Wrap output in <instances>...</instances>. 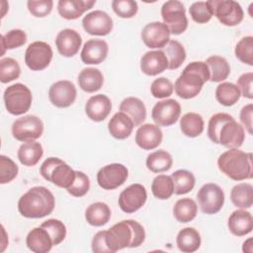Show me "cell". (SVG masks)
<instances>
[{"mask_svg":"<svg viewBox=\"0 0 253 253\" xmlns=\"http://www.w3.org/2000/svg\"><path fill=\"white\" fill-rule=\"evenodd\" d=\"M207 132L212 142L227 148L240 147L245 138L244 127L226 113H217L211 116Z\"/></svg>","mask_w":253,"mask_h":253,"instance_id":"obj_1","label":"cell"},{"mask_svg":"<svg viewBox=\"0 0 253 253\" xmlns=\"http://www.w3.org/2000/svg\"><path fill=\"white\" fill-rule=\"evenodd\" d=\"M145 231L143 226L132 219L122 220L106 230V242L111 253L126 247L134 248L143 243Z\"/></svg>","mask_w":253,"mask_h":253,"instance_id":"obj_2","label":"cell"},{"mask_svg":"<svg viewBox=\"0 0 253 253\" xmlns=\"http://www.w3.org/2000/svg\"><path fill=\"white\" fill-rule=\"evenodd\" d=\"M55 200L52 193L42 186L31 188L18 202V211L27 218H42L50 214Z\"/></svg>","mask_w":253,"mask_h":253,"instance_id":"obj_3","label":"cell"},{"mask_svg":"<svg viewBox=\"0 0 253 253\" xmlns=\"http://www.w3.org/2000/svg\"><path fill=\"white\" fill-rule=\"evenodd\" d=\"M209 80L210 70L206 62L193 61L176 79L174 90L180 98L192 99L201 92L204 84Z\"/></svg>","mask_w":253,"mask_h":253,"instance_id":"obj_4","label":"cell"},{"mask_svg":"<svg viewBox=\"0 0 253 253\" xmlns=\"http://www.w3.org/2000/svg\"><path fill=\"white\" fill-rule=\"evenodd\" d=\"M219 170L234 181H242L253 177L252 153L238 148H229L217 159Z\"/></svg>","mask_w":253,"mask_h":253,"instance_id":"obj_5","label":"cell"},{"mask_svg":"<svg viewBox=\"0 0 253 253\" xmlns=\"http://www.w3.org/2000/svg\"><path fill=\"white\" fill-rule=\"evenodd\" d=\"M40 173L46 181L59 188L68 189L75 180V171L63 160L57 157H48L40 168Z\"/></svg>","mask_w":253,"mask_h":253,"instance_id":"obj_6","label":"cell"},{"mask_svg":"<svg viewBox=\"0 0 253 253\" xmlns=\"http://www.w3.org/2000/svg\"><path fill=\"white\" fill-rule=\"evenodd\" d=\"M3 99L8 113L20 116L27 113L31 108L33 96L31 90L26 85L16 83L5 89Z\"/></svg>","mask_w":253,"mask_h":253,"instance_id":"obj_7","label":"cell"},{"mask_svg":"<svg viewBox=\"0 0 253 253\" xmlns=\"http://www.w3.org/2000/svg\"><path fill=\"white\" fill-rule=\"evenodd\" d=\"M212 16L224 26L232 27L240 24L244 12L239 3L233 0H209L207 1Z\"/></svg>","mask_w":253,"mask_h":253,"instance_id":"obj_8","label":"cell"},{"mask_svg":"<svg viewBox=\"0 0 253 253\" xmlns=\"http://www.w3.org/2000/svg\"><path fill=\"white\" fill-rule=\"evenodd\" d=\"M161 17L170 34L180 35L188 28L186 9L182 2L177 0L166 1L161 7Z\"/></svg>","mask_w":253,"mask_h":253,"instance_id":"obj_9","label":"cell"},{"mask_svg":"<svg viewBox=\"0 0 253 253\" xmlns=\"http://www.w3.org/2000/svg\"><path fill=\"white\" fill-rule=\"evenodd\" d=\"M43 131V124L40 118L28 115L16 120L12 125V134L19 141H33L40 138Z\"/></svg>","mask_w":253,"mask_h":253,"instance_id":"obj_10","label":"cell"},{"mask_svg":"<svg viewBox=\"0 0 253 253\" xmlns=\"http://www.w3.org/2000/svg\"><path fill=\"white\" fill-rule=\"evenodd\" d=\"M197 199L204 213L214 214L223 207L224 193L218 185L208 183L199 190Z\"/></svg>","mask_w":253,"mask_h":253,"instance_id":"obj_11","label":"cell"},{"mask_svg":"<svg viewBox=\"0 0 253 253\" xmlns=\"http://www.w3.org/2000/svg\"><path fill=\"white\" fill-rule=\"evenodd\" d=\"M51 59V46L44 42L37 41L30 43L25 52V63L34 71H40L46 68Z\"/></svg>","mask_w":253,"mask_h":253,"instance_id":"obj_12","label":"cell"},{"mask_svg":"<svg viewBox=\"0 0 253 253\" xmlns=\"http://www.w3.org/2000/svg\"><path fill=\"white\" fill-rule=\"evenodd\" d=\"M128 171L121 163H112L102 167L97 173L98 185L104 190H115L127 179Z\"/></svg>","mask_w":253,"mask_h":253,"instance_id":"obj_13","label":"cell"},{"mask_svg":"<svg viewBox=\"0 0 253 253\" xmlns=\"http://www.w3.org/2000/svg\"><path fill=\"white\" fill-rule=\"evenodd\" d=\"M147 193L141 184H132L126 187L118 200L120 209L126 213H132L138 211L145 204Z\"/></svg>","mask_w":253,"mask_h":253,"instance_id":"obj_14","label":"cell"},{"mask_svg":"<svg viewBox=\"0 0 253 253\" xmlns=\"http://www.w3.org/2000/svg\"><path fill=\"white\" fill-rule=\"evenodd\" d=\"M181 114V106L174 99L159 101L154 105L151 117L157 126H169L174 125Z\"/></svg>","mask_w":253,"mask_h":253,"instance_id":"obj_15","label":"cell"},{"mask_svg":"<svg viewBox=\"0 0 253 253\" xmlns=\"http://www.w3.org/2000/svg\"><path fill=\"white\" fill-rule=\"evenodd\" d=\"M141 40L149 48H164L170 41V31L162 22H151L142 29Z\"/></svg>","mask_w":253,"mask_h":253,"instance_id":"obj_16","label":"cell"},{"mask_svg":"<svg viewBox=\"0 0 253 253\" xmlns=\"http://www.w3.org/2000/svg\"><path fill=\"white\" fill-rule=\"evenodd\" d=\"M77 91L75 85L68 80H60L53 83L48 90L50 103L57 108H67L76 99Z\"/></svg>","mask_w":253,"mask_h":253,"instance_id":"obj_17","label":"cell"},{"mask_svg":"<svg viewBox=\"0 0 253 253\" xmlns=\"http://www.w3.org/2000/svg\"><path fill=\"white\" fill-rule=\"evenodd\" d=\"M85 32L92 36H107L113 30V20L108 13L95 10L88 13L82 20Z\"/></svg>","mask_w":253,"mask_h":253,"instance_id":"obj_18","label":"cell"},{"mask_svg":"<svg viewBox=\"0 0 253 253\" xmlns=\"http://www.w3.org/2000/svg\"><path fill=\"white\" fill-rule=\"evenodd\" d=\"M82 43L81 36L72 29L60 31L55 38V45L58 52L65 57H72L78 51Z\"/></svg>","mask_w":253,"mask_h":253,"instance_id":"obj_19","label":"cell"},{"mask_svg":"<svg viewBox=\"0 0 253 253\" xmlns=\"http://www.w3.org/2000/svg\"><path fill=\"white\" fill-rule=\"evenodd\" d=\"M108 51L109 46L104 40L91 39L82 47L81 60L85 64H100L106 59Z\"/></svg>","mask_w":253,"mask_h":253,"instance_id":"obj_20","label":"cell"},{"mask_svg":"<svg viewBox=\"0 0 253 253\" xmlns=\"http://www.w3.org/2000/svg\"><path fill=\"white\" fill-rule=\"evenodd\" d=\"M162 138L163 132L161 128L153 124H144L135 132V142L144 150L156 148L161 143Z\"/></svg>","mask_w":253,"mask_h":253,"instance_id":"obj_21","label":"cell"},{"mask_svg":"<svg viewBox=\"0 0 253 253\" xmlns=\"http://www.w3.org/2000/svg\"><path fill=\"white\" fill-rule=\"evenodd\" d=\"M168 68V60L163 50H149L140 59L141 71L149 76H155Z\"/></svg>","mask_w":253,"mask_h":253,"instance_id":"obj_22","label":"cell"},{"mask_svg":"<svg viewBox=\"0 0 253 253\" xmlns=\"http://www.w3.org/2000/svg\"><path fill=\"white\" fill-rule=\"evenodd\" d=\"M112 110V103L109 97L104 94H98L88 99L85 105V113L93 122L104 121Z\"/></svg>","mask_w":253,"mask_h":253,"instance_id":"obj_23","label":"cell"},{"mask_svg":"<svg viewBox=\"0 0 253 253\" xmlns=\"http://www.w3.org/2000/svg\"><path fill=\"white\" fill-rule=\"evenodd\" d=\"M96 0H59L57 3L58 14L66 20H75L90 10Z\"/></svg>","mask_w":253,"mask_h":253,"instance_id":"obj_24","label":"cell"},{"mask_svg":"<svg viewBox=\"0 0 253 253\" xmlns=\"http://www.w3.org/2000/svg\"><path fill=\"white\" fill-rule=\"evenodd\" d=\"M229 231L236 236H243L250 233L253 229L252 214L245 210L234 211L227 222Z\"/></svg>","mask_w":253,"mask_h":253,"instance_id":"obj_25","label":"cell"},{"mask_svg":"<svg viewBox=\"0 0 253 253\" xmlns=\"http://www.w3.org/2000/svg\"><path fill=\"white\" fill-rule=\"evenodd\" d=\"M26 244L28 248L35 253H46L50 251L53 246L50 235L42 226L35 227L28 233Z\"/></svg>","mask_w":253,"mask_h":253,"instance_id":"obj_26","label":"cell"},{"mask_svg":"<svg viewBox=\"0 0 253 253\" xmlns=\"http://www.w3.org/2000/svg\"><path fill=\"white\" fill-rule=\"evenodd\" d=\"M134 124L132 120L125 113H116L108 124L110 134L117 139H125L128 137L133 129Z\"/></svg>","mask_w":253,"mask_h":253,"instance_id":"obj_27","label":"cell"},{"mask_svg":"<svg viewBox=\"0 0 253 253\" xmlns=\"http://www.w3.org/2000/svg\"><path fill=\"white\" fill-rule=\"evenodd\" d=\"M79 87L87 92L93 93L101 89L104 83V77L102 72L98 68L87 67L80 71L78 75Z\"/></svg>","mask_w":253,"mask_h":253,"instance_id":"obj_28","label":"cell"},{"mask_svg":"<svg viewBox=\"0 0 253 253\" xmlns=\"http://www.w3.org/2000/svg\"><path fill=\"white\" fill-rule=\"evenodd\" d=\"M120 112L126 114L132 120L134 126H139L146 119V108L143 102L135 97L124 99L120 105Z\"/></svg>","mask_w":253,"mask_h":253,"instance_id":"obj_29","label":"cell"},{"mask_svg":"<svg viewBox=\"0 0 253 253\" xmlns=\"http://www.w3.org/2000/svg\"><path fill=\"white\" fill-rule=\"evenodd\" d=\"M176 243L179 250L184 253L195 252L201 246L200 233L194 227H185L178 232Z\"/></svg>","mask_w":253,"mask_h":253,"instance_id":"obj_30","label":"cell"},{"mask_svg":"<svg viewBox=\"0 0 253 253\" xmlns=\"http://www.w3.org/2000/svg\"><path fill=\"white\" fill-rule=\"evenodd\" d=\"M43 154L42 146L35 140L24 142L18 149V159L25 166H35Z\"/></svg>","mask_w":253,"mask_h":253,"instance_id":"obj_31","label":"cell"},{"mask_svg":"<svg viewBox=\"0 0 253 253\" xmlns=\"http://www.w3.org/2000/svg\"><path fill=\"white\" fill-rule=\"evenodd\" d=\"M85 218L93 226H103L111 218V210L105 203H93L86 209Z\"/></svg>","mask_w":253,"mask_h":253,"instance_id":"obj_32","label":"cell"},{"mask_svg":"<svg viewBox=\"0 0 253 253\" xmlns=\"http://www.w3.org/2000/svg\"><path fill=\"white\" fill-rule=\"evenodd\" d=\"M210 70V80L211 82H221L230 73V66L227 60L219 55H211L206 60Z\"/></svg>","mask_w":253,"mask_h":253,"instance_id":"obj_33","label":"cell"},{"mask_svg":"<svg viewBox=\"0 0 253 253\" xmlns=\"http://www.w3.org/2000/svg\"><path fill=\"white\" fill-rule=\"evenodd\" d=\"M230 200L236 208L249 209L253 205V187L249 183L235 185L230 192Z\"/></svg>","mask_w":253,"mask_h":253,"instance_id":"obj_34","label":"cell"},{"mask_svg":"<svg viewBox=\"0 0 253 253\" xmlns=\"http://www.w3.org/2000/svg\"><path fill=\"white\" fill-rule=\"evenodd\" d=\"M198 212V206L196 202L190 198H183L178 200L173 208L174 217L182 223L192 221Z\"/></svg>","mask_w":253,"mask_h":253,"instance_id":"obj_35","label":"cell"},{"mask_svg":"<svg viewBox=\"0 0 253 253\" xmlns=\"http://www.w3.org/2000/svg\"><path fill=\"white\" fill-rule=\"evenodd\" d=\"M204 120L197 113H187L180 120L182 132L189 137H197L204 131Z\"/></svg>","mask_w":253,"mask_h":253,"instance_id":"obj_36","label":"cell"},{"mask_svg":"<svg viewBox=\"0 0 253 253\" xmlns=\"http://www.w3.org/2000/svg\"><path fill=\"white\" fill-rule=\"evenodd\" d=\"M172 156L163 149L151 152L146 158V166L153 173L168 171L172 167Z\"/></svg>","mask_w":253,"mask_h":253,"instance_id":"obj_37","label":"cell"},{"mask_svg":"<svg viewBox=\"0 0 253 253\" xmlns=\"http://www.w3.org/2000/svg\"><path fill=\"white\" fill-rule=\"evenodd\" d=\"M171 178L174 184V194L176 195H185L195 187V176L188 170L179 169L172 173Z\"/></svg>","mask_w":253,"mask_h":253,"instance_id":"obj_38","label":"cell"},{"mask_svg":"<svg viewBox=\"0 0 253 253\" xmlns=\"http://www.w3.org/2000/svg\"><path fill=\"white\" fill-rule=\"evenodd\" d=\"M163 52L168 60V69H177L186 59V51L184 46L175 40H170L165 45Z\"/></svg>","mask_w":253,"mask_h":253,"instance_id":"obj_39","label":"cell"},{"mask_svg":"<svg viewBox=\"0 0 253 253\" xmlns=\"http://www.w3.org/2000/svg\"><path fill=\"white\" fill-rule=\"evenodd\" d=\"M240 96L241 94L238 87L231 82H223L215 89V98L217 102L226 107L234 105L239 100Z\"/></svg>","mask_w":253,"mask_h":253,"instance_id":"obj_40","label":"cell"},{"mask_svg":"<svg viewBox=\"0 0 253 253\" xmlns=\"http://www.w3.org/2000/svg\"><path fill=\"white\" fill-rule=\"evenodd\" d=\"M151 192L153 196L159 200L169 199L174 193V184L171 176H156L151 184Z\"/></svg>","mask_w":253,"mask_h":253,"instance_id":"obj_41","label":"cell"},{"mask_svg":"<svg viewBox=\"0 0 253 253\" xmlns=\"http://www.w3.org/2000/svg\"><path fill=\"white\" fill-rule=\"evenodd\" d=\"M27 42V35L23 30L14 29L1 36L2 55L6 49H14L24 45Z\"/></svg>","mask_w":253,"mask_h":253,"instance_id":"obj_42","label":"cell"},{"mask_svg":"<svg viewBox=\"0 0 253 253\" xmlns=\"http://www.w3.org/2000/svg\"><path fill=\"white\" fill-rule=\"evenodd\" d=\"M20 73V65L14 58L4 57L0 60V81L2 83H8L19 78Z\"/></svg>","mask_w":253,"mask_h":253,"instance_id":"obj_43","label":"cell"},{"mask_svg":"<svg viewBox=\"0 0 253 253\" xmlns=\"http://www.w3.org/2000/svg\"><path fill=\"white\" fill-rule=\"evenodd\" d=\"M235 56L243 63L253 65V37L242 38L235 45Z\"/></svg>","mask_w":253,"mask_h":253,"instance_id":"obj_44","label":"cell"},{"mask_svg":"<svg viewBox=\"0 0 253 253\" xmlns=\"http://www.w3.org/2000/svg\"><path fill=\"white\" fill-rule=\"evenodd\" d=\"M41 226L48 232L52 239L53 245L60 244L66 236V227L64 223L59 219L49 218L42 222Z\"/></svg>","mask_w":253,"mask_h":253,"instance_id":"obj_45","label":"cell"},{"mask_svg":"<svg viewBox=\"0 0 253 253\" xmlns=\"http://www.w3.org/2000/svg\"><path fill=\"white\" fill-rule=\"evenodd\" d=\"M189 13H190L192 20L198 24H206L212 17L211 11L207 1L206 2H204V1L194 2L189 8Z\"/></svg>","mask_w":253,"mask_h":253,"instance_id":"obj_46","label":"cell"},{"mask_svg":"<svg viewBox=\"0 0 253 253\" xmlns=\"http://www.w3.org/2000/svg\"><path fill=\"white\" fill-rule=\"evenodd\" d=\"M17 164L5 155L0 156V183L7 184L13 181L18 175Z\"/></svg>","mask_w":253,"mask_h":253,"instance_id":"obj_47","label":"cell"},{"mask_svg":"<svg viewBox=\"0 0 253 253\" xmlns=\"http://www.w3.org/2000/svg\"><path fill=\"white\" fill-rule=\"evenodd\" d=\"M112 8L119 17L124 19L132 18L138 10L137 3L133 0H114Z\"/></svg>","mask_w":253,"mask_h":253,"instance_id":"obj_48","label":"cell"},{"mask_svg":"<svg viewBox=\"0 0 253 253\" xmlns=\"http://www.w3.org/2000/svg\"><path fill=\"white\" fill-rule=\"evenodd\" d=\"M75 174L76 176L73 184L66 190L71 196L80 198L88 193L90 189V180L88 176L81 171H75Z\"/></svg>","mask_w":253,"mask_h":253,"instance_id":"obj_49","label":"cell"},{"mask_svg":"<svg viewBox=\"0 0 253 253\" xmlns=\"http://www.w3.org/2000/svg\"><path fill=\"white\" fill-rule=\"evenodd\" d=\"M174 86L172 82L166 77H159L155 79L150 87L151 94L154 98L163 99L172 95Z\"/></svg>","mask_w":253,"mask_h":253,"instance_id":"obj_50","label":"cell"},{"mask_svg":"<svg viewBox=\"0 0 253 253\" xmlns=\"http://www.w3.org/2000/svg\"><path fill=\"white\" fill-rule=\"evenodd\" d=\"M27 6L29 12L33 16L42 18L47 16L51 12L53 2L51 0H29L27 2Z\"/></svg>","mask_w":253,"mask_h":253,"instance_id":"obj_51","label":"cell"},{"mask_svg":"<svg viewBox=\"0 0 253 253\" xmlns=\"http://www.w3.org/2000/svg\"><path fill=\"white\" fill-rule=\"evenodd\" d=\"M252 82H253V73L247 72L243 73L237 79V87L242 94L243 97L252 99L253 98V91H252Z\"/></svg>","mask_w":253,"mask_h":253,"instance_id":"obj_52","label":"cell"},{"mask_svg":"<svg viewBox=\"0 0 253 253\" xmlns=\"http://www.w3.org/2000/svg\"><path fill=\"white\" fill-rule=\"evenodd\" d=\"M92 251L95 253H111L106 242V230L98 231L92 239Z\"/></svg>","mask_w":253,"mask_h":253,"instance_id":"obj_53","label":"cell"},{"mask_svg":"<svg viewBox=\"0 0 253 253\" xmlns=\"http://www.w3.org/2000/svg\"><path fill=\"white\" fill-rule=\"evenodd\" d=\"M252 113H253V105L248 104L244 106L240 111V122L246 130L252 134Z\"/></svg>","mask_w":253,"mask_h":253,"instance_id":"obj_54","label":"cell"},{"mask_svg":"<svg viewBox=\"0 0 253 253\" xmlns=\"http://www.w3.org/2000/svg\"><path fill=\"white\" fill-rule=\"evenodd\" d=\"M242 250H243L244 252H252V251H253V246H252V239H251V238H248L246 241H244Z\"/></svg>","mask_w":253,"mask_h":253,"instance_id":"obj_55","label":"cell"}]
</instances>
